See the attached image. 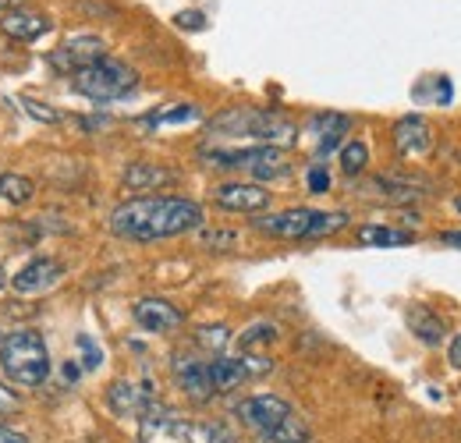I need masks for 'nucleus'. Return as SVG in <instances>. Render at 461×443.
I'll list each match as a JSON object with an SVG mask.
<instances>
[{
    "mask_svg": "<svg viewBox=\"0 0 461 443\" xmlns=\"http://www.w3.org/2000/svg\"><path fill=\"white\" fill-rule=\"evenodd\" d=\"M238 362H241V369H245V380H249V376H267V373H274V358H267V355H249V351H245Z\"/></svg>",
    "mask_w": 461,
    "mask_h": 443,
    "instance_id": "29",
    "label": "nucleus"
},
{
    "mask_svg": "<svg viewBox=\"0 0 461 443\" xmlns=\"http://www.w3.org/2000/svg\"><path fill=\"white\" fill-rule=\"evenodd\" d=\"M107 404H111V411L114 415H142L146 408H153L157 401H153V390L149 384H131V380H114L111 387H107Z\"/></svg>",
    "mask_w": 461,
    "mask_h": 443,
    "instance_id": "16",
    "label": "nucleus"
},
{
    "mask_svg": "<svg viewBox=\"0 0 461 443\" xmlns=\"http://www.w3.org/2000/svg\"><path fill=\"white\" fill-rule=\"evenodd\" d=\"M174 174L167 167H157V164H131L124 170V188H135V192H149V188H160V185H171Z\"/></svg>",
    "mask_w": 461,
    "mask_h": 443,
    "instance_id": "19",
    "label": "nucleus"
},
{
    "mask_svg": "<svg viewBox=\"0 0 461 443\" xmlns=\"http://www.w3.org/2000/svg\"><path fill=\"white\" fill-rule=\"evenodd\" d=\"M369 164V146L366 142H345V149H341V170H345L348 177H355V174H362Z\"/></svg>",
    "mask_w": 461,
    "mask_h": 443,
    "instance_id": "24",
    "label": "nucleus"
},
{
    "mask_svg": "<svg viewBox=\"0 0 461 443\" xmlns=\"http://www.w3.org/2000/svg\"><path fill=\"white\" fill-rule=\"evenodd\" d=\"M305 181H309V192H316V195H323V192H330V170H327V167H323V164H320V167H312Z\"/></svg>",
    "mask_w": 461,
    "mask_h": 443,
    "instance_id": "31",
    "label": "nucleus"
},
{
    "mask_svg": "<svg viewBox=\"0 0 461 443\" xmlns=\"http://www.w3.org/2000/svg\"><path fill=\"white\" fill-rule=\"evenodd\" d=\"M32 195H36V185H32L25 174H14V170L0 174V199H4V203L25 206V203H32Z\"/></svg>",
    "mask_w": 461,
    "mask_h": 443,
    "instance_id": "21",
    "label": "nucleus"
},
{
    "mask_svg": "<svg viewBox=\"0 0 461 443\" xmlns=\"http://www.w3.org/2000/svg\"><path fill=\"white\" fill-rule=\"evenodd\" d=\"M18 404H22V401H18V393L0 384V419H4V415H11V411H18Z\"/></svg>",
    "mask_w": 461,
    "mask_h": 443,
    "instance_id": "33",
    "label": "nucleus"
},
{
    "mask_svg": "<svg viewBox=\"0 0 461 443\" xmlns=\"http://www.w3.org/2000/svg\"><path fill=\"white\" fill-rule=\"evenodd\" d=\"M203 227V206L181 195H139L111 213V231L124 241H164Z\"/></svg>",
    "mask_w": 461,
    "mask_h": 443,
    "instance_id": "1",
    "label": "nucleus"
},
{
    "mask_svg": "<svg viewBox=\"0 0 461 443\" xmlns=\"http://www.w3.org/2000/svg\"><path fill=\"white\" fill-rule=\"evenodd\" d=\"M291 411H294V408H291L285 397H277V393H256V397H249V401H241V404H238L241 422H245V426H252V429H256V433H263V437H267V433H274V429L288 419Z\"/></svg>",
    "mask_w": 461,
    "mask_h": 443,
    "instance_id": "7",
    "label": "nucleus"
},
{
    "mask_svg": "<svg viewBox=\"0 0 461 443\" xmlns=\"http://www.w3.org/2000/svg\"><path fill=\"white\" fill-rule=\"evenodd\" d=\"M206 433H210V443H228V440H230L228 429H221V426H210Z\"/></svg>",
    "mask_w": 461,
    "mask_h": 443,
    "instance_id": "39",
    "label": "nucleus"
},
{
    "mask_svg": "<svg viewBox=\"0 0 461 443\" xmlns=\"http://www.w3.org/2000/svg\"><path fill=\"white\" fill-rule=\"evenodd\" d=\"M444 241H447V245H461V234L458 231H455V234H444Z\"/></svg>",
    "mask_w": 461,
    "mask_h": 443,
    "instance_id": "40",
    "label": "nucleus"
},
{
    "mask_svg": "<svg viewBox=\"0 0 461 443\" xmlns=\"http://www.w3.org/2000/svg\"><path fill=\"white\" fill-rule=\"evenodd\" d=\"M213 203L230 213H259L270 206V188L256 181H224L213 188Z\"/></svg>",
    "mask_w": 461,
    "mask_h": 443,
    "instance_id": "9",
    "label": "nucleus"
},
{
    "mask_svg": "<svg viewBox=\"0 0 461 443\" xmlns=\"http://www.w3.org/2000/svg\"><path fill=\"white\" fill-rule=\"evenodd\" d=\"M447 358H451V366H455V369H461V333L455 337V340H451V351H447Z\"/></svg>",
    "mask_w": 461,
    "mask_h": 443,
    "instance_id": "38",
    "label": "nucleus"
},
{
    "mask_svg": "<svg viewBox=\"0 0 461 443\" xmlns=\"http://www.w3.org/2000/svg\"><path fill=\"white\" fill-rule=\"evenodd\" d=\"M206 164L228 167V170H249L259 181H274L285 177L291 170L288 157L281 146H252V149H213L206 153Z\"/></svg>",
    "mask_w": 461,
    "mask_h": 443,
    "instance_id": "6",
    "label": "nucleus"
},
{
    "mask_svg": "<svg viewBox=\"0 0 461 443\" xmlns=\"http://www.w3.org/2000/svg\"><path fill=\"white\" fill-rule=\"evenodd\" d=\"M195 337H199V344H206V348H213V351H221V348L230 340L228 327H203Z\"/></svg>",
    "mask_w": 461,
    "mask_h": 443,
    "instance_id": "30",
    "label": "nucleus"
},
{
    "mask_svg": "<svg viewBox=\"0 0 461 443\" xmlns=\"http://www.w3.org/2000/svg\"><path fill=\"white\" fill-rule=\"evenodd\" d=\"M4 4H7V0H0V14H4Z\"/></svg>",
    "mask_w": 461,
    "mask_h": 443,
    "instance_id": "41",
    "label": "nucleus"
},
{
    "mask_svg": "<svg viewBox=\"0 0 461 443\" xmlns=\"http://www.w3.org/2000/svg\"><path fill=\"white\" fill-rule=\"evenodd\" d=\"M60 280H64V263L50 259V256H40V259L25 263L11 277V287H14V294H43V291H50Z\"/></svg>",
    "mask_w": 461,
    "mask_h": 443,
    "instance_id": "11",
    "label": "nucleus"
},
{
    "mask_svg": "<svg viewBox=\"0 0 461 443\" xmlns=\"http://www.w3.org/2000/svg\"><path fill=\"white\" fill-rule=\"evenodd\" d=\"M174 380L181 393H188L192 401H210L213 384H210V362H199L192 355H177L174 358Z\"/></svg>",
    "mask_w": 461,
    "mask_h": 443,
    "instance_id": "15",
    "label": "nucleus"
},
{
    "mask_svg": "<svg viewBox=\"0 0 461 443\" xmlns=\"http://www.w3.org/2000/svg\"><path fill=\"white\" fill-rule=\"evenodd\" d=\"M210 384H213V393H230L234 387L245 384V369L238 358H217L210 362Z\"/></svg>",
    "mask_w": 461,
    "mask_h": 443,
    "instance_id": "20",
    "label": "nucleus"
},
{
    "mask_svg": "<svg viewBox=\"0 0 461 443\" xmlns=\"http://www.w3.org/2000/svg\"><path fill=\"white\" fill-rule=\"evenodd\" d=\"M210 128L217 135H230V139H256L259 146H288L298 139L294 121L281 111H228Z\"/></svg>",
    "mask_w": 461,
    "mask_h": 443,
    "instance_id": "4",
    "label": "nucleus"
},
{
    "mask_svg": "<svg viewBox=\"0 0 461 443\" xmlns=\"http://www.w3.org/2000/svg\"><path fill=\"white\" fill-rule=\"evenodd\" d=\"M104 57H107V43H104L100 36H71V40L60 43L47 60H50L58 71L71 75V71H78V68H86V64H96V60H104Z\"/></svg>",
    "mask_w": 461,
    "mask_h": 443,
    "instance_id": "10",
    "label": "nucleus"
},
{
    "mask_svg": "<svg viewBox=\"0 0 461 443\" xmlns=\"http://www.w3.org/2000/svg\"><path fill=\"white\" fill-rule=\"evenodd\" d=\"M0 373L14 387H43L50 376V348H47L43 333H7L0 340Z\"/></svg>",
    "mask_w": 461,
    "mask_h": 443,
    "instance_id": "2",
    "label": "nucleus"
},
{
    "mask_svg": "<svg viewBox=\"0 0 461 443\" xmlns=\"http://www.w3.org/2000/svg\"><path fill=\"white\" fill-rule=\"evenodd\" d=\"M408 330L415 333L422 344H440L444 340V333H447V323L433 312V309H426V305H411L408 309Z\"/></svg>",
    "mask_w": 461,
    "mask_h": 443,
    "instance_id": "18",
    "label": "nucleus"
},
{
    "mask_svg": "<svg viewBox=\"0 0 461 443\" xmlns=\"http://www.w3.org/2000/svg\"><path fill=\"white\" fill-rule=\"evenodd\" d=\"M71 89L82 93L93 104H114V100H124L139 89V71L124 60L104 57L96 64H86V68L71 71Z\"/></svg>",
    "mask_w": 461,
    "mask_h": 443,
    "instance_id": "3",
    "label": "nucleus"
},
{
    "mask_svg": "<svg viewBox=\"0 0 461 443\" xmlns=\"http://www.w3.org/2000/svg\"><path fill=\"white\" fill-rule=\"evenodd\" d=\"M131 316L142 330L149 333H171L185 323V312L177 305H171L167 298H139L131 305Z\"/></svg>",
    "mask_w": 461,
    "mask_h": 443,
    "instance_id": "14",
    "label": "nucleus"
},
{
    "mask_svg": "<svg viewBox=\"0 0 461 443\" xmlns=\"http://www.w3.org/2000/svg\"><path fill=\"white\" fill-rule=\"evenodd\" d=\"M294 443H305V440H294Z\"/></svg>",
    "mask_w": 461,
    "mask_h": 443,
    "instance_id": "43",
    "label": "nucleus"
},
{
    "mask_svg": "<svg viewBox=\"0 0 461 443\" xmlns=\"http://www.w3.org/2000/svg\"><path fill=\"white\" fill-rule=\"evenodd\" d=\"M294 440H305V422L291 411L274 433H267V443H294Z\"/></svg>",
    "mask_w": 461,
    "mask_h": 443,
    "instance_id": "26",
    "label": "nucleus"
},
{
    "mask_svg": "<svg viewBox=\"0 0 461 443\" xmlns=\"http://www.w3.org/2000/svg\"><path fill=\"white\" fill-rule=\"evenodd\" d=\"M203 113H199V107L195 104H174V107H164V111H153L142 117V124L146 128H167V124H188V121H199Z\"/></svg>",
    "mask_w": 461,
    "mask_h": 443,
    "instance_id": "22",
    "label": "nucleus"
},
{
    "mask_svg": "<svg viewBox=\"0 0 461 443\" xmlns=\"http://www.w3.org/2000/svg\"><path fill=\"white\" fill-rule=\"evenodd\" d=\"M281 337V330L274 327V323H252L249 330H241V337H238V348H256V344H274Z\"/></svg>",
    "mask_w": 461,
    "mask_h": 443,
    "instance_id": "25",
    "label": "nucleus"
},
{
    "mask_svg": "<svg viewBox=\"0 0 461 443\" xmlns=\"http://www.w3.org/2000/svg\"><path fill=\"white\" fill-rule=\"evenodd\" d=\"M451 96H455L451 82L447 78H437V104H451Z\"/></svg>",
    "mask_w": 461,
    "mask_h": 443,
    "instance_id": "36",
    "label": "nucleus"
},
{
    "mask_svg": "<svg viewBox=\"0 0 461 443\" xmlns=\"http://www.w3.org/2000/svg\"><path fill=\"white\" fill-rule=\"evenodd\" d=\"M358 241L362 245H376V249H394V245H408L411 234L398 231V227H384V223H366L358 231Z\"/></svg>",
    "mask_w": 461,
    "mask_h": 443,
    "instance_id": "23",
    "label": "nucleus"
},
{
    "mask_svg": "<svg viewBox=\"0 0 461 443\" xmlns=\"http://www.w3.org/2000/svg\"><path fill=\"white\" fill-rule=\"evenodd\" d=\"M50 29H54V18L50 14H40V11H29V7H7L0 14V32L11 36V40H18V43H36Z\"/></svg>",
    "mask_w": 461,
    "mask_h": 443,
    "instance_id": "13",
    "label": "nucleus"
},
{
    "mask_svg": "<svg viewBox=\"0 0 461 443\" xmlns=\"http://www.w3.org/2000/svg\"><path fill=\"white\" fill-rule=\"evenodd\" d=\"M78 351H82V369H100L104 366V348H96V340L89 333H78L75 337Z\"/></svg>",
    "mask_w": 461,
    "mask_h": 443,
    "instance_id": "28",
    "label": "nucleus"
},
{
    "mask_svg": "<svg viewBox=\"0 0 461 443\" xmlns=\"http://www.w3.org/2000/svg\"><path fill=\"white\" fill-rule=\"evenodd\" d=\"M203 241L210 245V249H228L238 241V234L234 231H210V234H203Z\"/></svg>",
    "mask_w": 461,
    "mask_h": 443,
    "instance_id": "32",
    "label": "nucleus"
},
{
    "mask_svg": "<svg viewBox=\"0 0 461 443\" xmlns=\"http://www.w3.org/2000/svg\"><path fill=\"white\" fill-rule=\"evenodd\" d=\"M60 373H64V380H68V384H75V380H78V376H82V366H78V362H75V358H68V362H64V369H60Z\"/></svg>",
    "mask_w": 461,
    "mask_h": 443,
    "instance_id": "37",
    "label": "nucleus"
},
{
    "mask_svg": "<svg viewBox=\"0 0 461 443\" xmlns=\"http://www.w3.org/2000/svg\"><path fill=\"white\" fill-rule=\"evenodd\" d=\"M0 443H29V437L22 429H11V426H0Z\"/></svg>",
    "mask_w": 461,
    "mask_h": 443,
    "instance_id": "35",
    "label": "nucleus"
},
{
    "mask_svg": "<svg viewBox=\"0 0 461 443\" xmlns=\"http://www.w3.org/2000/svg\"><path fill=\"white\" fill-rule=\"evenodd\" d=\"M458 210H461V199H458Z\"/></svg>",
    "mask_w": 461,
    "mask_h": 443,
    "instance_id": "42",
    "label": "nucleus"
},
{
    "mask_svg": "<svg viewBox=\"0 0 461 443\" xmlns=\"http://www.w3.org/2000/svg\"><path fill=\"white\" fill-rule=\"evenodd\" d=\"M394 149L408 157V160H422L433 153V128L426 117L419 113H408L394 124Z\"/></svg>",
    "mask_w": 461,
    "mask_h": 443,
    "instance_id": "12",
    "label": "nucleus"
},
{
    "mask_svg": "<svg viewBox=\"0 0 461 443\" xmlns=\"http://www.w3.org/2000/svg\"><path fill=\"white\" fill-rule=\"evenodd\" d=\"M139 437H142V443H192V426L185 419H177L171 408L153 404L142 411Z\"/></svg>",
    "mask_w": 461,
    "mask_h": 443,
    "instance_id": "8",
    "label": "nucleus"
},
{
    "mask_svg": "<svg viewBox=\"0 0 461 443\" xmlns=\"http://www.w3.org/2000/svg\"><path fill=\"white\" fill-rule=\"evenodd\" d=\"M18 104H22V111L29 113L32 121H40V124H60V111H54L50 104H43L36 96H22Z\"/></svg>",
    "mask_w": 461,
    "mask_h": 443,
    "instance_id": "27",
    "label": "nucleus"
},
{
    "mask_svg": "<svg viewBox=\"0 0 461 443\" xmlns=\"http://www.w3.org/2000/svg\"><path fill=\"white\" fill-rule=\"evenodd\" d=\"M256 227L270 238L285 241H316L348 227V213H320V210H285L274 217H256Z\"/></svg>",
    "mask_w": 461,
    "mask_h": 443,
    "instance_id": "5",
    "label": "nucleus"
},
{
    "mask_svg": "<svg viewBox=\"0 0 461 443\" xmlns=\"http://www.w3.org/2000/svg\"><path fill=\"white\" fill-rule=\"evenodd\" d=\"M351 128V117L345 113H320V117H312V131H316V157L323 160V157H330L338 146H341V139H345V131Z\"/></svg>",
    "mask_w": 461,
    "mask_h": 443,
    "instance_id": "17",
    "label": "nucleus"
},
{
    "mask_svg": "<svg viewBox=\"0 0 461 443\" xmlns=\"http://www.w3.org/2000/svg\"><path fill=\"white\" fill-rule=\"evenodd\" d=\"M177 25H181V29H203L206 22H203L199 11H185V14H177Z\"/></svg>",
    "mask_w": 461,
    "mask_h": 443,
    "instance_id": "34",
    "label": "nucleus"
}]
</instances>
